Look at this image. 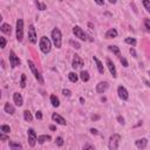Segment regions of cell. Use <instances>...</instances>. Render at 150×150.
Here are the masks:
<instances>
[{"mask_svg":"<svg viewBox=\"0 0 150 150\" xmlns=\"http://www.w3.org/2000/svg\"><path fill=\"white\" fill-rule=\"evenodd\" d=\"M52 41L54 44V46L56 48H61V45H62V34H61V31L59 28H54L52 31Z\"/></svg>","mask_w":150,"mask_h":150,"instance_id":"obj_1","label":"cell"},{"mask_svg":"<svg viewBox=\"0 0 150 150\" xmlns=\"http://www.w3.org/2000/svg\"><path fill=\"white\" fill-rule=\"evenodd\" d=\"M39 46H40L41 52L45 53V54H48L49 52H51V49H52V42H51V40H49L47 36H42L41 38Z\"/></svg>","mask_w":150,"mask_h":150,"instance_id":"obj_2","label":"cell"},{"mask_svg":"<svg viewBox=\"0 0 150 150\" xmlns=\"http://www.w3.org/2000/svg\"><path fill=\"white\" fill-rule=\"evenodd\" d=\"M120 141H121V136L119 134H112L109 137V141H108V148L110 150H117L119 145H120Z\"/></svg>","mask_w":150,"mask_h":150,"instance_id":"obj_3","label":"cell"},{"mask_svg":"<svg viewBox=\"0 0 150 150\" xmlns=\"http://www.w3.org/2000/svg\"><path fill=\"white\" fill-rule=\"evenodd\" d=\"M28 66H29V69H31V72L33 73V75H34V78L38 80V82L39 83H41V84H44V78H42V75H41V73L39 72V69L36 68V66L34 65V62L32 61V60H28Z\"/></svg>","mask_w":150,"mask_h":150,"instance_id":"obj_4","label":"cell"},{"mask_svg":"<svg viewBox=\"0 0 150 150\" xmlns=\"http://www.w3.org/2000/svg\"><path fill=\"white\" fill-rule=\"evenodd\" d=\"M23 39V20L18 19L17 20V40L21 42Z\"/></svg>","mask_w":150,"mask_h":150,"instance_id":"obj_5","label":"cell"},{"mask_svg":"<svg viewBox=\"0 0 150 150\" xmlns=\"http://www.w3.org/2000/svg\"><path fill=\"white\" fill-rule=\"evenodd\" d=\"M9 64H11L12 68H15V67L20 66V64H21L19 56H17V54L14 53V51H11L9 52Z\"/></svg>","mask_w":150,"mask_h":150,"instance_id":"obj_6","label":"cell"},{"mask_svg":"<svg viewBox=\"0 0 150 150\" xmlns=\"http://www.w3.org/2000/svg\"><path fill=\"white\" fill-rule=\"evenodd\" d=\"M73 34L76 38H79L80 40H83V41L87 40V34L83 32V29L80 26H74L73 27Z\"/></svg>","mask_w":150,"mask_h":150,"instance_id":"obj_7","label":"cell"},{"mask_svg":"<svg viewBox=\"0 0 150 150\" xmlns=\"http://www.w3.org/2000/svg\"><path fill=\"white\" fill-rule=\"evenodd\" d=\"M27 134H28V144L31 147H34L38 142V136H36V133L34 129H28L27 130Z\"/></svg>","mask_w":150,"mask_h":150,"instance_id":"obj_8","label":"cell"},{"mask_svg":"<svg viewBox=\"0 0 150 150\" xmlns=\"http://www.w3.org/2000/svg\"><path fill=\"white\" fill-rule=\"evenodd\" d=\"M83 65H84V62H83V60L81 59V56L78 55V54H75L74 58H73V61H72V67H73L74 69H76V68H82Z\"/></svg>","mask_w":150,"mask_h":150,"instance_id":"obj_9","label":"cell"},{"mask_svg":"<svg viewBox=\"0 0 150 150\" xmlns=\"http://www.w3.org/2000/svg\"><path fill=\"white\" fill-rule=\"evenodd\" d=\"M108 88H109V84H108V82H106V81H101V82H98V83L96 84V92H97L98 94L106 93V92L108 90Z\"/></svg>","mask_w":150,"mask_h":150,"instance_id":"obj_10","label":"cell"},{"mask_svg":"<svg viewBox=\"0 0 150 150\" xmlns=\"http://www.w3.org/2000/svg\"><path fill=\"white\" fill-rule=\"evenodd\" d=\"M117 94H119V97L121 100H123V101H126V100L129 98V93H128V90L124 88L123 86H120L119 88H117Z\"/></svg>","mask_w":150,"mask_h":150,"instance_id":"obj_11","label":"cell"},{"mask_svg":"<svg viewBox=\"0 0 150 150\" xmlns=\"http://www.w3.org/2000/svg\"><path fill=\"white\" fill-rule=\"evenodd\" d=\"M106 64H107V67H108L110 74L112 75V78H117V72H116V67L114 65V62H112L110 59H107L106 60Z\"/></svg>","mask_w":150,"mask_h":150,"instance_id":"obj_12","label":"cell"},{"mask_svg":"<svg viewBox=\"0 0 150 150\" xmlns=\"http://www.w3.org/2000/svg\"><path fill=\"white\" fill-rule=\"evenodd\" d=\"M28 40L31 41V44H36V32H35V28L33 25H31L29 28H28Z\"/></svg>","mask_w":150,"mask_h":150,"instance_id":"obj_13","label":"cell"},{"mask_svg":"<svg viewBox=\"0 0 150 150\" xmlns=\"http://www.w3.org/2000/svg\"><path fill=\"white\" fill-rule=\"evenodd\" d=\"M52 120H53L54 122H56L58 124H61V126H66V124H67L66 120H65L64 117H62L61 115L56 114V112H54V114L52 115Z\"/></svg>","mask_w":150,"mask_h":150,"instance_id":"obj_14","label":"cell"},{"mask_svg":"<svg viewBox=\"0 0 150 150\" xmlns=\"http://www.w3.org/2000/svg\"><path fill=\"white\" fill-rule=\"evenodd\" d=\"M135 145L140 150H144L147 148V145H148V140L147 139H140V140H137L135 142Z\"/></svg>","mask_w":150,"mask_h":150,"instance_id":"obj_15","label":"cell"},{"mask_svg":"<svg viewBox=\"0 0 150 150\" xmlns=\"http://www.w3.org/2000/svg\"><path fill=\"white\" fill-rule=\"evenodd\" d=\"M13 101H14V103L18 107H21L23 104V98H22L21 94H19V93H14L13 94Z\"/></svg>","mask_w":150,"mask_h":150,"instance_id":"obj_16","label":"cell"},{"mask_svg":"<svg viewBox=\"0 0 150 150\" xmlns=\"http://www.w3.org/2000/svg\"><path fill=\"white\" fill-rule=\"evenodd\" d=\"M93 60L95 61V64H96V66H97L98 73H100V74H104V67H103V65H102V62L97 59V56H93Z\"/></svg>","mask_w":150,"mask_h":150,"instance_id":"obj_17","label":"cell"},{"mask_svg":"<svg viewBox=\"0 0 150 150\" xmlns=\"http://www.w3.org/2000/svg\"><path fill=\"white\" fill-rule=\"evenodd\" d=\"M117 31L116 28H109L106 33V39H112V38H116L117 36Z\"/></svg>","mask_w":150,"mask_h":150,"instance_id":"obj_18","label":"cell"},{"mask_svg":"<svg viewBox=\"0 0 150 150\" xmlns=\"http://www.w3.org/2000/svg\"><path fill=\"white\" fill-rule=\"evenodd\" d=\"M52 140V136L51 135H40L39 137H38V143L40 144H44L45 142H48Z\"/></svg>","mask_w":150,"mask_h":150,"instance_id":"obj_19","label":"cell"},{"mask_svg":"<svg viewBox=\"0 0 150 150\" xmlns=\"http://www.w3.org/2000/svg\"><path fill=\"white\" fill-rule=\"evenodd\" d=\"M4 110H5V112H7V114H9V115H13L14 112H15V108L12 106L11 103H5Z\"/></svg>","mask_w":150,"mask_h":150,"instance_id":"obj_20","label":"cell"},{"mask_svg":"<svg viewBox=\"0 0 150 150\" xmlns=\"http://www.w3.org/2000/svg\"><path fill=\"white\" fill-rule=\"evenodd\" d=\"M0 31H1L3 33H5V34H11L12 27H11L9 23H3L1 26H0Z\"/></svg>","mask_w":150,"mask_h":150,"instance_id":"obj_21","label":"cell"},{"mask_svg":"<svg viewBox=\"0 0 150 150\" xmlns=\"http://www.w3.org/2000/svg\"><path fill=\"white\" fill-rule=\"evenodd\" d=\"M108 51L109 52H111L112 54H115L116 56H121V54H120V48L117 47V46H112V45H110V46H108Z\"/></svg>","mask_w":150,"mask_h":150,"instance_id":"obj_22","label":"cell"},{"mask_svg":"<svg viewBox=\"0 0 150 150\" xmlns=\"http://www.w3.org/2000/svg\"><path fill=\"white\" fill-rule=\"evenodd\" d=\"M80 79H81L83 82H88L89 79H90L89 73L87 72V70H81V73H80Z\"/></svg>","mask_w":150,"mask_h":150,"instance_id":"obj_23","label":"cell"},{"mask_svg":"<svg viewBox=\"0 0 150 150\" xmlns=\"http://www.w3.org/2000/svg\"><path fill=\"white\" fill-rule=\"evenodd\" d=\"M9 148H11V150H22V145L20 143L13 142V141H9Z\"/></svg>","mask_w":150,"mask_h":150,"instance_id":"obj_24","label":"cell"},{"mask_svg":"<svg viewBox=\"0 0 150 150\" xmlns=\"http://www.w3.org/2000/svg\"><path fill=\"white\" fill-rule=\"evenodd\" d=\"M68 79H69V81H70V82L76 83V82H78V80H79V75H78L76 73H74V72H70V73L68 74Z\"/></svg>","mask_w":150,"mask_h":150,"instance_id":"obj_25","label":"cell"},{"mask_svg":"<svg viewBox=\"0 0 150 150\" xmlns=\"http://www.w3.org/2000/svg\"><path fill=\"white\" fill-rule=\"evenodd\" d=\"M23 119H25V121H27V122H32L33 121V116H32L29 110H25L23 111Z\"/></svg>","mask_w":150,"mask_h":150,"instance_id":"obj_26","label":"cell"},{"mask_svg":"<svg viewBox=\"0 0 150 150\" xmlns=\"http://www.w3.org/2000/svg\"><path fill=\"white\" fill-rule=\"evenodd\" d=\"M51 103H52V106L55 107V108H58V107L60 106V101H59V98H58L55 95H51Z\"/></svg>","mask_w":150,"mask_h":150,"instance_id":"obj_27","label":"cell"},{"mask_svg":"<svg viewBox=\"0 0 150 150\" xmlns=\"http://www.w3.org/2000/svg\"><path fill=\"white\" fill-rule=\"evenodd\" d=\"M124 41H126V44H128V45H131V47H135L136 44H137L136 39H134V38H126Z\"/></svg>","mask_w":150,"mask_h":150,"instance_id":"obj_28","label":"cell"},{"mask_svg":"<svg viewBox=\"0 0 150 150\" xmlns=\"http://www.w3.org/2000/svg\"><path fill=\"white\" fill-rule=\"evenodd\" d=\"M35 5H36V7H38V9H39V11H45L47 8L46 4L41 3V1H35Z\"/></svg>","mask_w":150,"mask_h":150,"instance_id":"obj_29","label":"cell"},{"mask_svg":"<svg viewBox=\"0 0 150 150\" xmlns=\"http://www.w3.org/2000/svg\"><path fill=\"white\" fill-rule=\"evenodd\" d=\"M0 129H1V131H3L4 134H9V133H11V128H9L8 126H6V124H3V126L0 127Z\"/></svg>","mask_w":150,"mask_h":150,"instance_id":"obj_30","label":"cell"},{"mask_svg":"<svg viewBox=\"0 0 150 150\" xmlns=\"http://www.w3.org/2000/svg\"><path fill=\"white\" fill-rule=\"evenodd\" d=\"M69 44H70V46H73L75 49H80V48H81V45H80L78 41H75V40H70Z\"/></svg>","mask_w":150,"mask_h":150,"instance_id":"obj_31","label":"cell"},{"mask_svg":"<svg viewBox=\"0 0 150 150\" xmlns=\"http://www.w3.org/2000/svg\"><path fill=\"white\" fill-rule=\"evenodd\" d=\"M20 86H21V88H25V87H26V75H25V74H21Z\"/></svg>","mask_w":150,"mask_h":150,"instance_id":"obj_32","label":"cell"},{"mask_svg":"<svg viewBox=\"0 0 150 150\" xmlns=\"http://www.w3.org/2000/svg\"><path fill=\"white\" fill-rule=\"evenodd\" d=\"M143 6L147 9V12H149V13H150V1H149V0H143Z\"/></svg>","mask_w":150,"mask_h":150,"instance_id":"obj_33","label":"cell"},{"mask_svg":"<svg viewBox=\"0 0 150 150\" xmlns=\"http://www.w3.org/2000/svg\"><path fill=\"white\" fill-rule=\"evenodd\" d=\"M144 27L150 33V19H144Z\"/></svg>","mask_w":150,"mask_h":150,"instance_id":"obj_34","label":"cell"},{"mask_svg":"<svg viewBox=\"0 0 150 150\" xmlns=\"http://www.w3.org/2000/svg\"><path fill=\"white\" fill-rule=\"evenodd\" d=\"M55 142H56V144H58L59 147H61V145H64V139H62L61 136L56 137V140H55Z\"/></svg>","mask_w":150,"mask_h":150,"instance_id":"obj_35","label":"cell"},{"mask_svg":"<svg viewBox=\"0 0 150 150\" xmlns=\"http://www.w3.org/2000/svg\"><path fill=\"white\" fill-rule=\"evenodd\" d=\"M119 59H120V61H121V64L123 65V67H128V61H127L126 59H124L123 56H120Z\"/></svg>","mask_w":150,"mask_h":150,"instance_id":"obj_36","label":"cell"},{"mask_svg":"<svg viewBox=\"0 0 150 150\" xmlns=\"http://www.w3.org/2000/svg\"><path fill=\"white\" fill-rule=\"evenodd\" d=\"M62 94H64L65 96H67V97H70V96H72V92H70L69 89H64V90H62Z\"/></svg>","mask_w":150,"mask_h":150,"instance_id":"obj_37","label":"cell"},{"mask_svg":"<svg viewBox=\"0 0 150 150\" xmlns=\"http://www.w3.org/2000/svg\"><path fill=\"white\" fill-rule=\"evenodd\" d=\"M0 42H1V46H0L1 48H5V47H6V39H5L4 36H0Z\"/></svg>","mask_w":150,"mask_h":150,"instance_id":"obj_38","label":"cell"},{"mask_svg":"<svg viewBox=\"0 0 150 150\" xmlns=\"http://www.w3.org/2000/svg\"><path fill=\"white\" fill-rule=\"evenodd\" d=\"M129 53L133 55V58H137V54H136V51H135V48H134V47H130Z\"/></svg>","mask_w":150,"mask_h":150,"instance_id":"obj_39","label":"cell"},{"mask_svg":"<svg viewBox=\"0 0 150 150\" xmlns=\"http://www.w3.org/2000/svg\"><path fill=\"white\" fill-rule=\"evenodd\" d=\"M35 117H36L38 120H42V112H41V111H36V112H35Z\"/></svg>","mask_w":150,"mask_h":150,"instance_id":"obj_40","label":"cell"},{"mask_svg":"<svg viewBox=\"0 0 150 150\" xmlns=\"http://www.w3.org/2000/svg\"><path fill=\"white\" fill-rule=\"evenodd\" d=\"M117 121H119V123H121V124H122V126L124 124V119H123L121 115H119V116H117Z\"/></svg>","mask_w":150,"mask_h":150,"instance_id":"obj_41","label":"cell"},{"mask_svg":"<svg viewBox=\"0 0 150 150\" xmlns=\"http://www.w3.org/2000/svg\"><path fill=\"white\" fill-rule=\"evenodd\" d=\"M0 139H1L3 141H8V137H7L4 133H1V135H0Z\"/></svg>","mask_w":150,"mask_h":150,"instance_id":"obj_42","label":"cell"},{"mask_svg":"<svg viewBox=\"0 0 150 150\" xmlns=\"http://www.w3.org/2000/svg\"><path fill=\"white\" fill-rule=\"evenodd\" d=\"M83 150H95V148H94L93 145H89V144H88V145H86V147L83 148Z\"/></svg>","mask_w":150,"mask_h":150,"instance_id":"obj_43","label":"cell"},{"mask_svg":"<svg viewBox=\"0 0 150 150\" xmlns=\"http://www.w3.org/2000/svg\"><path fill=\"white\" fill-rule=\"evenodd\" d=\"M90 133H92V134H94V135H96V134H98V131H97L96 129H93V128L90 129Z\"/></svg>","mask_w":150,"mask_h":150,"instance_id":"obj_44","label":"cell"},{"mask_svg":"<svg viewBox=\"0 0 150 150\" xmlns=\"http://www.w3.org/2000/svg\"><path fill=\"white\" fill-rule=\"evenodd\" d=\"M98 119H100V116H98V115H95V116H92V120H93V121H96V120H98Z\"/></svg>","mask_w":150,"mask_h":150,"instance_id":"obj_45","label":"cell"},{"mask_svg":"<svg viewBox=\"0 0 150 150\" xmlns=\"http://www.w3.org/2000/svg\"><path fill=\"white\" fill-rule=\"evenodd\" d=\"M97 5H100V6H102V5H104V3L103 1H95Z\"/></svg>","mask_w":150,"mask_h":150,"instance_id":"obj_46","label":"cell"},{"mask_svg":"<svg viewBox=\"0 0 150 150\" xmlns=\"http://www.w3.org/2000/svg\"><path fill=\"white\" fill-rule=\"evenodd\" d=\"M49 129H51V130H55L56 127H55V126H51V127H49Z\"/></svg>","mask_w":150,"mask_h":150,"instance_id":"obj_47","label":"cell"},{"mask_svg":"<svg viewBox=\"0 0 150 150\" xmlns=\"http://www.w3.org/2000/svg\"><path fill=\"white\" fill-rule=\"evenodd\" d=\"M80 102H81V103H82V104H83V103H84V100H83V97H80Z\"/></svg>","mask_w":150,"mask_h":150,"instance_id":"obj_48","label":"cell"},{"mask_svg":"<svg viewBox=\"0 0 150 150\" xmlns=\"http://www.w3.org/2000/svg\"><path fill=\"white\" fill-rule=\"evenodd\" d=\"M144 82L147 83V86H149V87H150V82H148V81H144Z\"/></svg>","mask_w":150,"mask_h":150,"instance_id":"obj_49","label":"cell"},{"mask_svg":"<svg viewBox=\"0 0 150 150\" xmlns=\"http://www.w3.org/2000/svg\"><path fill=\"white\" fill-rule=\"evenodd\" d=\"M148 74H149V75H150V70H149V72H148Z\"/></svg>","mask_w":150,"mask_h":150,"instance_id":"obj_50","label":"cell"}]
</instances>
